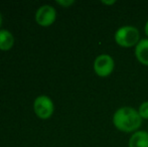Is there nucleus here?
Listing matches in <instances>:
<instances>
[{
  "instance_id": "nucleus-1",
  "label": "nucleus",
  "mask_w": 148,
  "mask_h": 147,
  "mask_svg": "<svg viewBox=\"0 0 148 147\" xmlns=\"http://www.w3.org/2000/svg\"><path fill=\"white\" fill-rule=\"evenodd\" d=\"M113 124L119 131L125 133L138 131L142 124V118L139 112L131 107L119 108L113 115Z\"/></svg>"
},
{
  "instance_id": "nucleus-2",
  "label": "nucleus",
  "mask_w": 148,
  "mask_h": 147,
  "mask_svg": "<svg viewBox=\"0 0 148 147\" xmlns=\"http://www.w3.org/2000/svg\"><path fill=\"white\" fill-rule=\"evenodd\" d=\"M115 41L123 47L136 46L140 41V34L134 26H122L115 32Z\"/></svg>"
},
{
  "instance_id": "nucleus-3",
  "label": "nucleus",
  "mask_w": 148,
  "mask_h": 147,
  "mask_svg": "<svg viewBox=\"0 0 148 147\" xmlns=\"http://www.w3.org/2000/svg\"><path fill=\"white\" fill-rule=\"evenodd\" d=\"M115 63L111 55H100L96 57L94 62V71L99 77L105 78L110 76L114 71Z\"/></svg>"
},
{
  "instance_id": "nucleus-4",
  "label": "nucleus",
  "mask_w": 148,
  "mask_h": 147,
  "mask_svg": "<svg viewBox=\"0 0 148 147\" xmlns=\"http://www.w3.org/2000/svg\"><path fill=\"white\" fill-rule=\"evenodd\" d=\"M34 112L39 118L41 119H47L53 113L55 107L53 103L47 96H39L35 99L34 104Z\"/></svg>"
},
{
  "instance_id": "nucleus-5",
  "label": "nucleus",
  "mask_w": 148,
  "mask_h": 147,
  "mask_svg": "<svg viewBox=\"0 0 148 147\" xmlns=\"http://www.w3.org/2000/svg\"><path fill=\"white\" fill-rule=\"evenodd\" d=\"M57 18V11L51 5H43L35 13V21L41 26H49Z\"/></svg>"
},
{
  "instance_id": "nucleus-6",
  "label": "nucleus",
  "mask_w": 148,
  "mask_h": 147,
  "mask_svg": "<svg viewBox=\"0 0 148 147\" xmlns=\"http://www.w3.org/2000/svg\"><path fill=\"white\" fill-rule=\"evenodd\" d=\"M135 57L139 63L148 66V38L140 39L135 46Z\"/></svg>"
},
{
  "instance_id": "nucleus-7",
  "label": "nucleus",
  "mask_w": 148,
  "mask_h": 147,
  "mask_svg": "<svg viewBox=\"0 0 148 147\" xmlns=\"http://www.w3.org/2000/svg\"><path fill=\"white\" fill-rule=\"evenodd\" d=\"M128 147H148V132L139 130L132 134Z\"/></svg>"
},
{
  "instance_id": "nucleus-8",
  "label": "nucleus",
  "mask_w": 148,
  "mask_h": 147,
  "mask_svg": "<svg viewBox=\"0 0 148 147\" xmlns=\"http://www.w3.org/2000/svg\"><path fill=\"white\" fill-rule=\"evenodd\" d=\"M14 44V37L8 30H0V49L9 51Z\"/></svg>"
},
{
  "instance_id": "nucleus-9",
  "label": "nucleus",
  "mask_w": 148,
  "mask_h": 147,
  "mask_svg": "<svg viewBox=\"0 0 148 147\" xmlns=\"http://www.w3.org/2000/svg\"><path fill=\"white\" fill-rule=\"evenodd\" d=\"M138 112L142 119H148V101H145L140 105Z\"/></svg>"
},
{
  "instance_id": "nucleus-10",
  "label": "nucleus",
  "mask_w": 148,
  "mask_h": 147,
  "mask_svg": "<svg viewBox=\"0 0 148 147\" xmlns=\"http://www.w3.org/2000/svg\"><path fill=\"white\" fill-rule=\"evenodd\" d=\"M58 4H60V5L64 6V7H69V6H71L72 4L75 3V1H73V0H68V1H57Z\"/></svg>"
},
{
  "instance_id": "nucleus-11",
  "label": "nucleus",
  "mask_w": 148,
  "mask_h": 147,
  "mask_svg": "<svg viewBox=\"0 0 148 147\" xmlns=\"http://www.w3.org/2000/svg\"><path fill=\"white\" fill-rule=\"evenodd\" d=\"M104 4H106V5H111V4H114L115 3V0H112V1H102Z\"/></svg>"
},
{
  "instance_id": "nucleus-12",
  "label": "nucleus",
  "mask_w": 148,
  "mask_h": 147,
  "mask_svg": "<svg viewBox=\"0 0 148 147\" xmlns=\"http://www.w3.org/2000/svg\"><path fill=\"white\" fill-rule=\"evenodd\" d=\"M144 31H145V34L148 37V21L146 22V24H145V27H144Z\"/></svg>"
},
{
  "instance_id": "nucleus-13",
  "label": "nucleus",
  "mask_w": 148,
  "mask_h": 147,
  "mask_svg": "<svg viewBox=\"0 0 148 147\" xmlns=\"http://www.w3.org/2000/svg\"><path fill=\"white\" fill-rule=\"evenodd\" d=\"M1 23H2V16H1V13H0V26H1Z\"/></svg>"
}]
</instances>
